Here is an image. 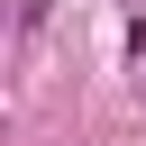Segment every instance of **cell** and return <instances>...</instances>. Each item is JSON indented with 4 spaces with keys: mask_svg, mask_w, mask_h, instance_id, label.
<instances>
[{
    "mask_svg": "<svg viewBox=\"0 0 146 146\" xmlns=\"http://www.w3.org/2000/svg\"><path fill=\"white\" fill-rule=\"evenodd\" d=\"M46 9H55V0H18V18H27V27H36V18H46Z\"/></svg>",
    "mask_w": 146,
    "mask_h": 146,
    "instance_id": "cell-1",
    "label": "cell"
},
{
    "mask_svg": "<svg viewBox=\"0 0 146 146\" xmlns=\"http://www.w3.org/2000/svg\"><path fill=\"white\" fill-rule=\"evenodd\" d=\"M137 82H146V73H137Z\"/></svg>",
    "mask_w": 146,
    "mask_h": 146,
    "instance_id": "cell-2",
    "label": "cell"
}]
</instances>
